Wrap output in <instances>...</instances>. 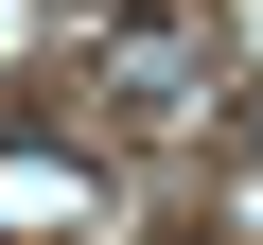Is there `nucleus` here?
<instances>
[{"label":"nucleus","instance_id":"obj_1","mask_svg":"<svg viewBox=\"0 0 263 245\" xmlns=\"http://www.w3.org/2000/svg\"><path fill=\"white\" fill-rule=\"evenodd\" d=\"M246 140H263V88H246Z\"/></svg>","mask_w":263,"mask_h":245}]
</instances>
